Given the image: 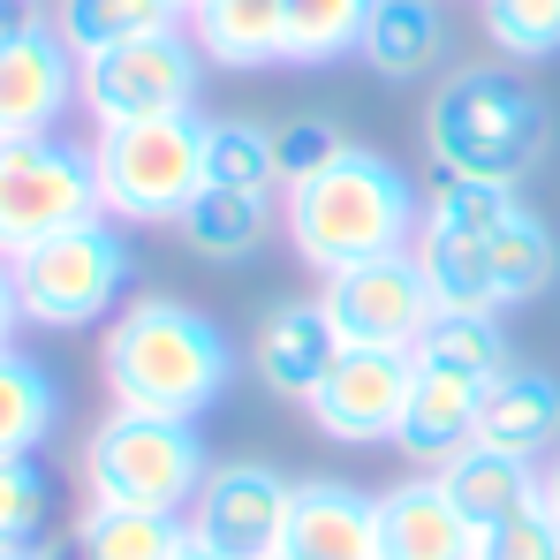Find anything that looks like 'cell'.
I'll use <instances>...</instances> for the list:
<instances>
[{
    "label": "cell",
    "mask_w": 560,
    "mask_h": 560,
    "mask_svg": "<svg viewBox=\"0 0 560 560\" xmlns=\"http://www.w3.org/2000/svg\"><path fill=\"white\" fill-rule=\"evenodd\" d=\"M469 560H560V515L546 508V492H538V500H523L515 515L485 523Z\"/></svg>",
    "instance_id": "cell-32"
},
{
    "label": "cell",
    "mask_w": 560,
    "mask_h": 560,
    "mask_svg": "<svg viewBox=\"0 0 560 560\" xmlns=\"http://www.w3.org/2000/svg\"><path fill=\"white\" fill-rule=\"evenodd\" d=\"M485 31L508 61H553L560 54V0H485Z\"/></svg>",
    "instance_id": "cell-31"
},
{
    "label": "cell",
    "mask_w": 560,
    "mask_h": 560,
    "mask_svg": "<svg viewBox=\"0 0 560 560\" xmlns=\"http://www.w3.org/2000/svg\"><path fill=\"white\" fill-rule=\"evenodd\" d=\"M341 152H349V137H341L326 114L288 121V129H280V189H295V183H311V175H326Z\"/></svg>",
    "instance_id": "cell-33"
},
{
    "label": "cell",
    "mask_w": 560,
    "mask_h": 560,
    "mask_svg": "<svg viewBox=\"0 0 560 560\" xmlns=\"http://www.w3.org/2000/svg\"><path fill=\"white\" fill-rule=\"evenodd\" d=\"M372 8L378 0H280V15H288V69H326V61L364 54Z\"/></svg>",
    "instance_id": "cell-26"
},
{
    "label": "cell",
    "mask_w": 560,
    "mask_h": 560,
    "mask_svg": "<svg viewBox=\"0 0 560 560\" xmlns=\"http://www.w3.org/2000/svg\"><path fill=\"white\" fill-rule=\"evenodd\" d=\"M318 303H326V318H334V334L349 349H409V357H417V341L440 318V295H432V273H424L417 250H394V258H364V266L326 273Z\"/></svg>",
    "instance_id": "cell-10"
},
{
    "label": "cell",
    "mask_w": 560,
    "mask_h": 560,
    "mask_svg": "<svg viewBox=\"0 0 560 560\" xmlns=\"http://www.w3.org/2000/svg\"><path fill=\"white\" fill-rule=\"evenodd\" d=\"M364 61L386 84H424L447 61V15L440 0H378L364 31Z\"/></svg>",
    "instance_id": "cell-21"
},
{
    "label": "cell",
    "mask_w": 560,
    "mask_h": 560,
    "mask_svg": "<svg viewBox=\"0 0 560 560\" xmlns=\"http://www.w3.org/2000/svg\"><path fill=\"white\" fill-rule=\"evenodd\" d=\"M349 341L334 334V318H326V303L318 295H295V303H273V318H266V334H258V378L273 386L280 401H311L318 394V378L334 372V357H341Z\"/></svg>",
    "instance_id": "cell-16"
},
{
    "label": "cell",
    "mask_w": 560,
    "mask_h": 560,
    "mask_svg": "<svg viewBox=\"0 0 560 560\" xmlns=\"http://www.w3.org/2000/svg\"><path fill=\"white\" fill-rule=\"evenodd\" d=\"M280 220H288V243L311 273H341V266H364V258L417 250L424 197L372 144H349L326 175L280 189Z\"/></svg>",
    "instance_id": "cell-2"
},
{
    "label": "cell",
    "mask_w": 560,
    "mask_h": 560,
    "mask_svg": "<svg viewBox=\"0 0 560 560\" xmlns=\"http://www.w3.org/2000/svg\"><path fill=\"white\" fill-rule=\"evenodd\" d=\"M175 23H189L183 0H61L54 8V31L69 38L77 61L129 46V38H152V31H175Z\"/></svg>",
    "instance_id": "cell-25"
},
{
    "label": "cell",
    "mask_w": 560,
    "mask_h": 560,
    "mask_svg": "<svg viewBox=\"0 0 560 560\" xmlns=\"http://www.w3.org/2000/svg\"><path fill=\"white\" fill-rule=\"evenodd\" d=\"M183 8H189V0H183Z\"/></svg>",
    "instance_id": "cell-39"
},
{
    "label": "cell",
    "mask_w": 560,
    "mask_h": 560,
    "mask_svg": "<svg viewBox=\"0 0 560 560\" xmlns=\"http://www.w3.org/2000/svg\"><path fill=\"white\" fill-rule=\"evenodd\" d=\"M15 334H23V303H15V273L0 258V349H15Z\"/></svg>",
    "instance_id": "cell-34"
},
{
    "label": "cell",
    "mask_w": 560,
    "mask_h": 560,
    "mask_svg": "<svg viewBox=\"0 0 560 560\" xmlns=\"http://www.w3.org/2000/svg\"><path fill=\"white\" fill-rule=\"evenodd\" d=\"M54 432H61V386H54V372L38 357H23V349H0V463L38 455Z\"/></svg>",
    "instance_id": "cell-23"
},
{
    "label": "cell",
    "mask_w": 560,
    "mask_h": 560,
    "mask_svg": "<svg viewBox=\"0 0 560 560\" xmlns=\"http://www.w3.org/2000/svg\"><path fill=\"white\" fill-rule=\"evenodd\" d=\"M183 560H220V553H205V546H197V538H189V546H183Z\"/></svg>",
    "instance_id": "cell-36"
},
{
    "label": "cell",
    "mask_w": 560,
    "mask_h": 560,
    "mask_svg": "<svg viewBox=\"0 0 560 560\" xmlns=\"http://www.w3.org/2000/svg\"><path fill=\"white\" fill-rule=\"evenodd\" d=\"M477 409H485V378L447 372V364L417 357V378H409V409H401V432H394V447H401L409 463L440 469L447 455H463L469 440H477Z\"/></svg>",
    "instance_id": "cell-15"
},
{
    "label": "cell",
    "mask_w": 560,
    "mask_h": 560,
    "mask_svg": "<svg viewBox=\"0 0 560 560\" xmlns=\"http://www.w3.org/2000/svg\"><path fill=\"white\" fill-rule=\"evenodd\" d=\"M189 523L160 508H106L92 500L77 523V560H183Z\"/></svg>",
    "instance_id": "cell-24"
},
{
    "label": "cell",
    "mask_w": 560,
    "mask_h": 560,
    "mask_svg": "<svg viewBox=\"0 0 560 560\" xmlns=\"http://www.w3.org/2000/svg\"><path fill=\"white\" fill-rule=\"evenodd\" d=\"M183 523H189V538L220 560H273V553H288L295 485L273 463H212V477L189 500Z\"/></svg>",
    "instance_id": "cell-11"
},
{
    "label": "cell",
    "mask_w": 560,
    "mask_h": 560,
    "mask_svg": "<svg viewBox=\"0 0 560 560\" xmlns=\"http://www.w3.org/2000/svg\"><path fill=\"white\" fill-rule=\"evenodd\" d=\"M77 220H98L92 144L69 137H0V258L69 235Z\"/></svg>",
    "instance_id": "cell-8"
},
{
    "label": "cell",
    "mask_w": 560,
    "mask_h": 560,
    "mask_svg": "<svg viewBox=\"0 0 560 560\" xmlns=\"http://www.w3.org/2000/svg\"><path fill=\"white\" fill-rule=\"evenodd\" d=\"M417 258L432 273V295L440 311H469V318H500L530 295H546L560 273V235L546 220L515 212L508 228L492 235H417Z\"/></svg>",
    "instance_id": "cell-6"
},
{
    "label": "cell",
    "mask_w": 560,
    "mask_h": 560,
    "mask_svg": "<svg viewBox=\"0 0 560 560\" xmlns=\"http://www.w3.org/2000/svg\"><path fill=\"white\" fill-rule=\"evenodd\" d=\"M417 357H432V364H447V372L485 378V386H492L500 372H515L500 318H469V311H440V318H432V334L417 341Z\"/></svg>",
    "instance_id": "cell-28"
},
{
    "label": "cell",
    "mask_w": 560,
    "mask_h": 560,
    "mask_svg": "<svg viewBox=\"0 0 560 560\" xmlns=\"http://www.w3.org/2000/svg\"><path fill=\"white\" fill-rule=\"evenodd\" d=\"M409 378L417 357L409 349H341L334 372L318 378V394L303 401L311 424L341 447H378L401 432V409H409Z\"/></svg>",
    "instance_id": "cell-12"
},
{
    "label": "cell",
    "mask_w": 560,
    "mask_h": 560,
    "mask_svg": "<svg viewBox=\"0 0 560 560\" xmlns=\"http://www.w3.org/2000/svg\"><path fill=\"white\" fill-rule=\"evenodd\" d=\"M288 553H303V560H378V500L357 492V485H334V477L295 485Z\"/></svg>",
    "instance_id": "cell-17"
},
{
    "label": "cell",
    "mask_w": 560,
    "mask_h": 560,
    "mask_svg": "<svg viewBox=\"0 0 560 560\" xmlns=\"http://www.w3.org/2000/svg\"><path fill=\"white\" fill-rule=\"evenodd\" d=\"M424 137H432V160L447 175L523 183L538 167V144H546V106L508 69H463L447 92H432Z\"/></svg>",
    "instance_id": "cell-3"
},
{
    "label": "cell",
    "mask_w": 560,
    "mask_h": 560,
    "mask_svg": "<svg viewBox=\"0 0 560 560\" xmlns=\"http://www.w3.org/2000/svg\"><path fill=\"white\" fill-rule=\"evenodd\" d=\"M432 477L447 485V500L463 508L477 530H485V523H500V515H515L523 500H538V492H546V477H538L530 455H508V447H485V440H469L463 455H447Z\"/></svg>",
    "instance_id": "cell-20"
},
{
    "label": "cell",
    "mask_w": 560,
    "mask_h": 560,
    "mask_svg": "<svg viewBox=\"0 0 560 560\" xmlns=\"http://www.w3.org/2000/svg\"><path fill=\"white\" fill-rule=\"evenodd\" d=\"M205 175L220 189H280V129L250 121V114H228V121H205Z\"/></svg>",
    "instance_id": "cell-27"
},
{
    "label": "cell",
    "mask_w": 560,
    "mask_h": 560,
    "mask_svg": "<svg viewBox=\"0 0 560 560\" xmlns=\"http://www.w3.org/2000/svg\"><path fill=\"white\" fill-rule=\"evenodd\" d=\"M546 508L560 515V455H553V477H546Z\"/></svg>",
    "instance_id": "cell-35"
},
{
    "label": "cell",
    "mask_w": 560,
    "mask_h": 560,
    "mask_svg": "<svg viewBox=\"0 0 560 560\" xmlns=\"http://www.w3.org/2000/svg\"><path fill=\"white\" fill-rule=\"evenodd\" d=\"M477 440L485 447H508V455H553L560 447V378L546 372H500L485 386V409H477Z\"/></svg>",
    "instance_id": "cell-19"
},
{
    "label": "cell",
    "mask_w": 560,
    "mask_h": 560,
    "mask_svg": "<svg viewBox=\"0 0 560 560\" xmlns=\"http://www.w3.org/2000/svg\"><path fill=\"white\" fill-rule=\"evenodd\" d=\"M15 303H23V326L38 334H84L98 318H114V303L129 295V235L121 220H77L69 235L23 250L15 266Z\"/></svg>",
    "instance_id": "cell-7"
},
{
    "label": "cell",
    "mask_w": 560,
    "mask_h": 560,
    "mask_svg": "<svg viewBox=\"0 0 560 560\" xmlns=\"http://www.w3.org/2000/svg\"><path fill=\"white\" fill-rule=\"evenodd\" d=\"M98 372H106L114 409L197 424V417L228 394L235 349H228V334H220L205 311H189L175 295H137V303L106 326Z\"/></svg>",
    "instance_id": "cell-1"
},
{
    "label": "cell",
    "mask_w": 560,
    "mask_h": 560,
    "mask_svg": "<svg viewBox=\"0 0 560 560\" xmlns=\"http://www.w3.org/2000/svg\"><path fill=\"white\" fill-rule=\"evenodd\" d=\"M189 235V250L197 258H220V266H235V258H250V250H266V235H273V197H258V189H220L205 183L189 197V212L175 220Z\"/></svg>",
    "instance_id": "cell-22"
},
{
    "label": "cell",
    "mask_w": 560,
    "mask_h": 560,
    "mask_svg": "<svg viewBox=\"0 0 560 560\" xmlns=\"http://www.w3.org/2000/svg\"><path fill=\"white\" fill-rule=\"evenodd\" d=\"M46 523H54V477L38 455L0 463V553H46Z\"/></svg>",
    "instance_id": "cell-29"
},
{
    "label": "cell",
    "mask_w": 560,
    "mask_h": 560,
    "mask_svg": "<svg viewBox=\"0 0 560 560\" xmlns=\"http://www.w3.org/2000/svg\"><path fill=\"white\" fill-rule=\"evenodd\" d=\"M212 455L183 417H137L114 409L84 440V492L106 508H160V515H189V500L205 492Z\"/></svg>",
    "instance_id": "cell-5"
},
{
    "label": "cell",
    "mask_w": 560,
    "mask_h": 560,
    "mask_svg": "<svg viewBox=\"0 0 560 560\" xmlns=\"http://www.w3.org/2000/svg\"><path fill=\"white\" fill-rule=\"evenodd\" d=\"M92 175L106 220H183L205 175V114H160V121H121L92 137Z\"/></svg>",
    "instance_id": "cell-4"
},
{
    "label": "cell",
    "mask_w": 560,
    "mask_h": 560,
    "mask_svg": "<svg viewBox=\"0 0 560 560\" xmlns=\"http://www.w3.org/2000/svg\"><path fill=\"white\" fill-rule=\"evenodd\" d=\"M273 560H303V553H273Z\"/></svg>",
    "instance_id": "cell-38"
},
{
    "label": "cell",
    "mask_w": 560,
    "mask_h": 560,
    "mask_svg": "<svg viewBox=\"0 0 560 560\" xmlns=\"http://www.w3.org/2000/svg\"><path fill=\"white\" fill-rule=\"evenodd\" d=\"M0 560H46V553H0Z\"/></svg>",
    "instance_id": "cell-37"
},
{
    "label": "cell",
    "mask_w": 560,
    "mask_h": 560,
    "mask_svg": "<svg viewBox=\"0 0 560 560\" xmlns=\"http://www.w3.org/2000/svg\"><path fill=\"white\" fill-rule=\"evenodd\" d=\"M477 553V523L447 500V485L401 477L378 492V560H469Z\"/></svg>",
    "instance_id": "cell-14"
},
{
    "label": "cell",
    "mask_w": 560,
    "mask_h": 560,
    "mask_svg": "<svg viewBox=\"0 0 560 560\" xmlns=\"http://www.w3.org/2000/svg\"><path fill=\"white\" fill-rule=\"evenodd\" d=\"M189 38L220 69H273L288 61V15L280 0H189Z\"/></svg>",
    "instance_id": "cell-18"
},
{
    "label": "cell",
    "mask_w": 560,
    "mask_h": 560,
    "mask_svg": "<svg viewBox=\"0 0 560 560\" xmlns=\"http://www.w3.org/2000/svg\"><path fill=\"white\" fill-rule=\"evenodd\" d=\"M197 92H205V54H197L189 23L77 61V106L92 114L98 129L160 121V114H197Z\"/></svg>",
    "instance_id": "cell-9"
},
{
    "label": "cell",
    "mask_w": 560,
    "mask_h": 560,
    "mask_svg": "<svg viewBox=\"0 0 560 560\" xmlns=\"http://www.w3.org/2000/svg\"><path fill=\"white\" fill-rule=\"evenodd\" d=\"M523 205H515V183H469V175H447V189L432 197V212H424V228L432 235H492V228H508Z\"/></svg>",
    "instance_id": "cell-30"
},
{
    "label": "cell",
    "mask_w": 560,
    "mask_h": 560,
    "mask_svg": "<svg viewBox=\"0 0 560 560\" xmlns=\"http://www.w3.org/2000/svg\"><path fill=\"white\" fill-rule=\"evenodd\" d=\"M77 106V54L38 15L23 31H0V137H61Z\"/></svg>",
    "instance_id": "cell-13"
}]
</instances>
